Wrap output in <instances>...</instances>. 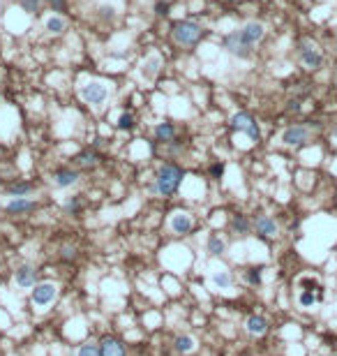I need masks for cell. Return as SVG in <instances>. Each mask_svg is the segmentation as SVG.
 Wrapping results in <instances>:
<instances>
[{"label":"cell","mask_w":337,"mask_h":356,"mask_svg":"<svg viewBox=\"0 0 337 356\" xmlns=\"http://www.w3.org/2000/svg\"><path fill=\"white\" fill-rule=\"evenodd\" d=\"M44 30L49 32V35H63V32L67 30V21H65V16H60V14H51V16L44 21Z\"/></svg>","instance_id":"cell-20"},{"label":"cell","mask_w":337,"mask_h":356,"mask_svg":"<svg viewBox=\"0 0 337 356\" xmlns=\"http://www.w3.org/2000/svg\"><path fill=\"white\" fill-rule=\"evenodd\" d=\"M206 250L212 254V257H220V254H224V250H226V240L222 238L220 234H210L206 240Z\"/></svg>","instance_id":"cell-21"},{"label":"cell","mask_w":337,"mask_h":356,"mask_svg":"<svg viewBox=\"0 0 337 356\" xmlns=\"http://www.w3.org/2000/svg\"><path fill=\"white\" fill-rule=\"evenodd\" d=\"M173 347L178 354H192V351L196 349V338L194 335H178L173 342Z\"/></svg>","instance_id":"cell-22"},{"label":"cell","mask_w":337,"mask_h":356,"mask_svg":"<svg viewBox=\"0 0 337 356\" xmlns=\"http://www.w3.org/2000/svg\"><path fill=\"white\" fill-rule=\"evenodd\" d=\"M300 289H307V291H319L321 287H319L316 280H312V277H303L300 280Z\"/></svg>","instance_id":"cell-32"},{"label":"cell","mask_w":337,"mask_h":356,"mask_svg":"<svg viewBox=\"0 0 337 356\" xmlns=\"http://www.w3.org/2000/svg\"><path fill=\"white\" fill-rule=\"evenodd\" d=\"M37 208V201L28 197H12L7 203H5V211L12 213V215H21V213H30Z\"/></svg>","instance_id":"cell-15"},{"label":"cell","mask_w":337,"mask_h":356,"mask_svg":"<svg viewBox=\"0 0 337 356\" xmlns=\"http://www.w3.org/2000/svg\"><path fill=\"white\" fill-rule=\"evenodd\" d=\"M231 127L238 129V132H245L252 141H259V137H261L256 120H254L249 114H245V111H240V114H235L233 118H231Z\"/></svg>","instance_id":"cell-7"},{"label":"cell","mask_w":337,"mask_h":356,"mask_svg":"<svg viewBox=\"0 0 337 356\" xmlns=\"http://www.w3.org/2000/svg\"><path fill=\"white\" fill-rule=\"evenodd\" d=\"M30 192H32V183H12V185H7L9 197H28Z\"/></svg>","instance_id":"cell-23"},{"label":"cell","mask_w":337,"mask_h":356,"mask_svg":"<svg viewBox=\"0 0 337 356\" xmlns=\"http://www.w3.org/2000/svg\"><path fill=\"white\" fill-rule=\"evenodd\" d=\"M76 257V248L72 245H63V259H74Z\"/></svg>","instance_id":"cell-36"},{"label":"cell","mask_w":337,"mask_h":356,"mask_svg":"<svg viewBox=\"0 0 337 356\" xmlns=\"http://www.w3.org/2000/svg\"><path fill=\"white\" fill-rule=\"evenodd\" d=\"M194 229V217L189 211H173L169 215V231L173 236H187Z\"/></svg>","instance_id":"cell-6"},{"label":"cell","mask_w":337,"mask_h":356,"mask_svg":"<svg viewBox=\"0 0 337 356\" xmlns=\"http://www.w3.org/2000/svg\"><path fill=\"white\" fill-rule=\"evenodd\" d=\"M298 58L307 69H316V67H321V63H323V53L319 51V46L309 40H303L298 44Z\"/></svg>","instance_id":"cell-5"},{"label":"cell","mask_w":337,"mask_h":356,"mask_svg":"<svg viewBox=\"0 0 337 356\" xmlns=\"http://www.w3.org/2000/svg\"><path fill=\"white\" fill-rule=\"evenodd\" d=\"M100 16L104 18V21H113V18H115V9L111 7V5H102V7H100Z\"/></svg>","instance_id":"cell-33"},{"label":"cell","mask_w":337,"mask_h":356,"mask_svg":"<svg viewBox=\"0 0 337 356\" xmlns=\"http://www.w3.org/2000/svg\"><path fill=\"white\" fill-rule=\"evenodd\" d=\"M51 180H53V185H55V188H60V190L74 188V185L78 183V171L63 166V169H55L53 171V178H51Z\"/></svg>","instance_id":"cell-14"},{"label":"cell","mask_w":337,"mask_h":356,"mask_svg":"<svg viewBox=\"0 0 337 356\" xmlns=\"http://www.w3.org/2000/svg\"><path fill=\"white\" fill-rule=\"evenodd\" d=\"M183 178H185V171L178 164H173V162H166V164H162L157 169L155 183L150 185V190L155 194H162V197H173L178 192Z\"/></svg>","instance_id":"cell-1"},{"label":"cell","mask_w":337,"mask_h":356,"mask_svg":"<svg viewBox=\"0 0 337 356\" xmlns=\"http://www.w3.org/2000/svg\"><path fill=\"white\" fill-rule=\"evenodd\" d=\"M314 303H319L316 294H314V291H307V289H300V294H298V305L300 308H312Z\"/></svg>","instance_id":"cell-26"},{"label":"cell","mask_w":337,"mask_h":356,"mask_svg":"<svg viewBox=\"0 0 337 356\" xmlns=\"http://www.w3.org/2000/svg\"><path fill=\"white\" fill-rule=\"evenodd\" d=\"M222 174H224V164H222V162H217V164H212L210 166V176L215 180H220L222 178Z\"/></svg>","instance_id":"cell-35"},{"label":"cell","mask_w":337,"mask_h":356,"mask_svg":"<svg viewBox=\"0 0 337 356\" xmlns=\"http://www.w3.org/2000/svg\"><path fill=\"white\" fill-rule=\"evenodd\" d=\"M162 67H164V60H162L160 53H148L146 58L141 60V65H138V72H141V77L146 79L148 83H152L157 77H160Z\"/></svg>","instance_id":"cell-8"},{"label":"cell","mask_w":337,"mask_h":356,"mask_svg":"<svg viewBox=\"0 0 337 356\" xmlns=\"http://www.w3.org/2000/svg\"><path fill=\"white\" fill-rule=\"evenodd\" d=\"M51 9L53 12H65V0H51Z\"/></svg>","instance_id":"cell-37"},{"label":"cell","mask_w":337,"mask_h":356,"mask_svg":"<svg viewBox=\"0 0 337 356\" xmlns=\"http://www.w3.org/2000/svg\"><path fill=\"white\" fill-rule=\"evenodd\" d=\"M21 7L28 14H37L42 9V0H21Z\"/></svg>","instance_id":"cell-31"},{"label":"cell","mask_w":337,"mask_h":356,"mask_svg":"<svg viewBox=\"0 0 337 356\" xmlns=\"http://www.w3.org/2000/svg\"><path fill=\"white\" fill-rule=\"evenodd\" d=\"M201 37H203V28L196 21H189V18L175 21L173 28H171V40L178 46H196Z\"/></svg>","instance_id":"cell-2"},{"label":"cell","mask_w":337,"mask_h":356,"mask_svg":"<svg viewBox=\"0 0 337 356\" xmlns=\"http://www.w3.org/2000/svg\"><path fill=\"white\" fill-rule=\"evenodd\" d=\"M210 285L215 287V289H231V285H233V275H231V271H226V268H220V271H212L210 275Z\"/></svg>","instance_id":"cell-19"},{"label":"cell","mask_w":337,"mask_h":356,"mask_svg":"<svg viewBox=\"0 0 337 356\" xmlns=\"http://www.w3.org/2000/svg\"><path fill=\"white\" fill-rule=\"evenodd\" d=\"M254 229H256V234L263 236V238H275V236L280 234V227H277V222L272 220L270 215H256Z\"/></svg>","instance_id":"cell-13"},{"label":"cell","mask_w":337,"mask_h":356,"mask_svg":"<svg viewBox=\"0 0 337 356\" xmlns=\"http://www.w3.org/2000/svg\"><path fill=\"white\" fill-rule=\"evenodd\" d=\"M286 109H289V111H300V102H298V100H291Z\"/></svg>","instance_id":"cell-38"},{"label":"cell","mask_w":337,"mask_h":356,"mask_svg":"<svg viewBox=\"0 0 337 356\" xmlns=\"http://www.w3.org/2000/svg\"><path fill=\"white\" fill-rule=\"evenodd\" d=\"M238 35L243 37L245 44L256 46L259 42L263 40V35H266V26H263L261 21H247V23H243V26L238 28Z\"/></svg>","instance_id":"cell-9"},{"label":"cell","mask_w":337,"mask_h":356,"mask_svg":"<svg viewBox=\"0 0 337 356\" xmlns=\"http://www.w3.org/2000/svg\"><path fill=\"white\" fill-rule=\"evenodd\" d=\"M76 356H102V347L97 342H86V345L78 347Z\"/></svg>","instance_id":"cell-28"},{"label":"cell","mask_w":337,"mask_h":356,"mask_svg":"<svg viewBox=\"0 0 337 356\" xmlns=\"http://www.w3.org/2000/svg\"><path fill=\"white\" fill-rule=\"evenodd\" d=\"M78 95H81V100L86 102V104L102 106L111 97V86L104 81H100V79H90V81H86L81 88H78Z\"/></svg>","instance_id":"cell-3"},{"label":"cell","mask_w":337,"mask_h":356,"mask_svg":"<svg viewBox=\"0 0 337 356\" xmlns=\"http://www.w3.org/2000/svg\"><path fill=\"white\" fill-rule=\"evenodd\" d=\"M249 227H252V224H249V220H247V217H245V215H240V213H238V215H233V217H231V229H233L235 234H240V236H243V234H247V231H249Z\"/></svg>","instance_id":"cell-24"},{"label":"cell","mask_w":337,"mask_h":356,"mask_svg":"<svg viewBox=\"0 0 337 356\" xmlns=\"http://www.w3.org/2000/svg\"><path fill=\"white\" fill-rule=\"evenodd\" d=\"M245 331H247L249 335H263V333L268 331L266 317H261V314H249V317L245 319Z\"/></svg>","instance_id":"cell-18"},{"label":"cell","mask_w":337,"mask_h":356,"mask_svg":"<svg viewBox=\"0 0 337 356\" xmlns=\"http://www.w3.org/2000/svg\"><path fill=\"white\" fill-rule=\"evenodd\" d=\"M58 298V285L55 282H37L30 291V301L37 310H46Z\"/></svg>","instance_id":"cell-4"},{"label":"cell","mask_w":337,"mask_h":356,"mask_svg":"<svg viewBox=\"0 0 337 356\" xmlns=\"http://www.w3.org/2000/svg\"><path fill=\"white\" fill-rule=\"evenodd\" d=\"M224 49L229 51L231 55H235V58H249L254 46L245 44L243 37L238 35V30H233V32H229V35L224 37Z\"/></svg>","instance_id":"cell-10"},{"label":"cell","mask_w":337,"mask_h":356,"mask_svg":"<svg viewBox=\"0 0 337 356\" xmlns=\"http://www.w3.org/2000/svg\"><path fill=\"white\" fill-rule=\"evenodd\" d=\"M74 162H76L78 166H95L97 164V153L95 151H83V153H78V155L74 157Z\"/></svg>","instance_id":"cell-25"},{"label":"cell","mask_w":337,"mask_h":356,"mask_svg":"<svg viewBox=\"0 0 337 356\" xmlns=\"http://www.w3.org/2000/svg\"><path fill=\"white\" fill-rule=\"evenodd\" d=\"M309 141V129L305 125H291L282 132V143L284 146H300V143Z\"/></svg>","instance_id":"cell-12"},{"label":"cell","mask_w":337,"mask_h":356,"mask_svg":"<svg viewBox=\"0 0 337 356\" xmlns=\"http://www.w3.org/2000/svg\"><path fill=\"white\" fill-rule=\"evenodd\" d=\"M169 9H171V5L166 3V0H160V3L155 5V14H157V16H166V14H169Z\"/></svg>","instance_id":"cell-34"},{"label":"cell","mask_w":337,"mask_h":356,"mask_svg":"<svg viewBox=\"0 0 337 356\" xmlns=\"http://www.w3.org/2000/svg\"><path fill=\"white\" fill-rule=\"evenodd\" d=\"M100 347H102V356H127L125 345L113 335H106L104 340L100 342Z\"/></svg>","instance_id":"cell-16"},{"label":"cell","mask_w":337,"mask_h":356,"mask_svg":"<svg viewBox=\"0 0 337 356\" xmlns=\"http://www.w3.org/2000/svg\"><path fill=\"white\" fill-rule=\"evenodd\" d=\"M115 127L120 129V132H127V129L134 127V116L127 114V111H123V114L118 116V120H115Z\"/></svg>","instance_id":"cell-27"},{"label":"cell","mask_w":337,"mask_h":356,"mask_svg":"<svg viewBox=\"0 0 337 356\" xmlns=\"http://www.w3.org/2000/svg\"><path fill=\"white\" fill-rule=\"evenodd\" d=\"M14 282L21 289H32L37 285V268L32 264H18L14 271Z\"/></svg>","instance_id":"cell-11"},{"label":"cell","mask_w":337,"mask_h":356,"mask_svg":"<svg viewBox=\"0 0 337 356\" xmlns=\"http://www.w3.org/2000/svg\"><path fill=\"white\" fill-rule=\"evenodd\" d=\"M152 134H155L157 141H162V143H171V141H175V125H173V123H169V120H162V123H157V125H155Z\"/></svg>","instance_id":"cell-17"},{"label":"cell","mask_w":337,"mask_h":356,"mask_svg":"<svg viewBox=\"0 0 337 356\" xmlns=\"http://www.w3.org/2000/svg\"><path fill=\"white\" fill-rule=\"evenodd\" d=\"M81 206H83V201H81V197H78V194H74V197H67V199H65V203H63V208L67 213H72V215L81 211Z\"/></svg>","instance_id":"cell-29"},{"label":"cell","mask_w":337,"mask_h":356,"mask_svg":"<svg viewBox=\"0 0 337 356\" xmlns=\"http://www.w3.org/2000/svg\"><path fill=\"white\" fill-rule=\"evenodd\" d=\"M261 273H263V266H252L245 271V280L249 285H261Z\"/></svg>","instance_id":"cell-30"}]
</instances>
